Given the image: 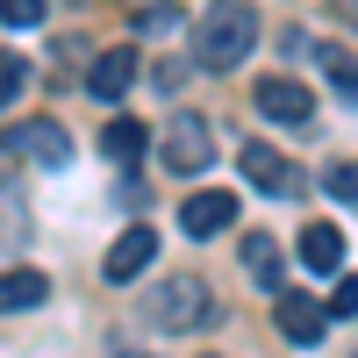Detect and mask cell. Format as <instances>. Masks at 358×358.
Instances as JSON below:
<instances>
[{"instance_id":"cell-1","label":"cell","mask_w":358,"mask_h":358,"mask_svg":"<svg viewBox=\"0 0 358 358\" xmlns=\"http://www.w3.org/2000/svg\"><path fill=\"white\" fill-rule=\"evenodd\" d=\"M251 50H258V8L251 0H215L194 22V65L201 72H236Z\"/></svg>"},{"instance_id":"cell-2","label":"cell","mask_w":358,"mask_h":358,"mask_svg":"<svg viewBox=\"0 0 358 358\" xmlns=\"http://www.w3.org/2000/svg\"><path fill=\"white\" fill-rule=\"evenodd\" d=\"M143 315L158 322V330H172V337H187V330H215V294H208V280H194V273H172L151 301H143Z\"/></svg>"},{"instance_id":"cell-3","label":"cell","mask_w":358,"mask_h":358,"mask_svg":"<svg viewBox=\"0 0 358 358\" xmlns=\"http://www.w3.org/2000/svg\"><path fill=\"white\" fill-rule=\"evenodd\" d=\"M158 158H165V172H208L215 165V129H208V115H172Z\"/></svg>"},{"instance_id":"cell-4","label":"cell","mask_w":358,"mask_h":358,"mask_svg":"<svg viewBox=\"0 0 358 358\" xmlns=\"http://www.w3.org/2000/svg\"><path fill=\"white\" fill-rule=\"evenodd\" d=\"M251 101H258V115H265V122H287V129H301L308 115H315L308 86L294 79V72H273V79H258V86H251Z\"/></svg>"},{"instance_id":"cell-5","label":"cell","mask_w":358,"mask_h":358,"mask_svg":"<svg viewBox=\"0 0 358 358\" xmlns=\"http://www.w3.org/2000/svg\"><path fill=\"white\" fill-rule=\"evenodd\" d=\"M236 165H244V179H251L258 194H273V201L301 194V165H294V158H280L273 143H244V151H236Z\"/></svg>"},{"instance_id":"cell-6","label":"cell","mask_w":358,"mask_h":358,"mask_svg":"<svg viewBox=\"0 0 358 358\" xmlns=\"http://www.w3.org/2000/svg\"><path fill=\"white\" fill-rule=\"evenodd\" d=\"M273 330H280L287 344H301V351H308V344H322L330 315H322L315 294H294V287H287V294H280V308H273Z\"/></svg>"},{"instance_id":"cell-7","label":"cell","mask_w":358,"mask_h":358,"mask_svg":"<svg viewBox=\"0 0 358 358\" xmlns=\"http://www.w3.org/2000/svg\"><path fill=\"white\" fill-rule=\"evenodd\" d=\"M151 258H158V229H151V222H136V229H122V236H115V244H108L101 273H108L115 287H122V280H136V273H143V265H151Z\"/></svg>"},{"instance_id":"cell-8","label":"cell","mask_w":358,"mask_h":358,"mask_svg":"<svg viewBox=\"0 0 358 358\" xmlns=\"http://www.w3.org/2000/svg\"><path fill=\"white\" fill-rule=\"evenodd\" d=\"M8 151L29 158V165H43V172H57V165L72 158V143H65V129H57V122H22V129L8 136Z\"/></svg>"},{"instance_id":"cell-9","label":"cell","mask_w":358,"mask_h":358,"mask_svg":"<svg viewBox=\"0 0 358 358\" xmlns=\"http://www.w3.org/2000/svg\"><path fill=\"white\" fill-rule=\"evenodd\" d=\"M129 86H136V50H129V43L101 50V57H94V72H86V94H94V101H122Z\"/></svg>"},{"instance_id":"cell-10","label":"cell","mask_w":358,"mask_h":358,"mask_svg":"<svg viewBox=\"0 0 358 358\" xmlns=\"http://www.w3.org/2000/svg\"><path fill=\"white\" fill-rule=\"evenodd\" d=\"M229 222H236V194H194L179 208V229L187 236H222Z\"/></svg>"},{"instance_id":"cell-11","label":"cell","mask_w":358,"mask_h":358,"mask_svg":"<svg viewBox=\"0 0 358 358\" xmlns=\"http://www.w3.org/2000/svg\"><path fill=\"white\" fill-rule=\"evenodd\" d=\"M50 301V280L15 265V273H0V315H22V308H43Z\"/></svg>"},{"instance_id":"cell-12","label":"cell","mask_w":358,"mask_h":358,"mask_svg":"<svg viewBox=\"0 0 358 358\" xmlns=\"http://www.w3.org/2000/svg\"><path fill=\"white\" fill-rule=\"evenodd\" d=\"M301 265H308V273H344V236H337V222H308L301 229Z\"/></svg>"},{"instance_id":"cell-13","label":"cell","mask_w":358,"mask_h":358,"mask_svg":"<svg viewBox=\"0 0 358 358\" xmlns=\"http://www.w3.org/2000/svg\"><path fill=\"white\" fill-rule=\"evenodd\" d=\"M143 143H151V129H143V122H129V115H115V122L101 129L108 165H136V158H143Z\"/></svg>"},{"instance_id":"cell-14","label":"cell","mask_w":358,"mask_h":358,"mask_svg":"<svg viewBox=\"0 0 358 358\" xmlns=\"http://www.w3.org/2000/svg\"><path fill=\"white\" fill-rule=\"evenodd\" d=\"M244 273L258 280V287H280V244H273V236H244Z\"/></svg>"},{"instance_id":"cell-15","label":"cell","mask_w":358,"mask_h":358,"mask_svg":"<svg viewBox=\"0 0 358 358\" xmlns=\"http://www.w3.org/2000/svg\"><path fill=\"white\" fill-rule=\"evenodd\" d=\"M322 72H330V94L358 108V57H344V50H322Z\"/></svg>"},{"instance_id":"cell-16","label":"cell","mask_w":358,"mask_h":358,"mask_svg":"<svg viewBox=\"0 0 358 358\" xmlns=\"http://www.w3.org/2000/svg\"><path fill=\"white\" fill-rule=\"evenodd\" d=\"M22 86H29V65H22L15 50H0V108H15V101H22Z\"/></svg>"},{"instance_id":"cell-17","label":"cell","mask_w":358,"mask_h":358,"mask_svg":"<svg viewBox=\"0 0 358 358\" xmlns=\"http://www.w3.org/2000/svg\"><path fill=\"white\" fill-rule=\"evenodd\" d=\"M43 0H0V22H8V29H43Z\"/></svg>"},{"instance_id":"cell-18","label":"cell","mask_w":358,"mask_h":358,"mask_svg":"<svg viewBox=\"0 0 358 358\" xmlns=\"http://www.w3.org/2000/svg\"><path fill=\"white\" fill-rule=\"evenodd\" d=\"M143 36H172V29H179V8H165V0H143Z\"/></svg>"},{"instance_id":"cell-19","label":"cell","mask_w":358,"mask_h":358,"mask_svg":"<svg viewBox=\"0 0 358 358\" xmlns=\"http://www.w3.org/2000/svg\"><path fill=\"white\" fill-rule=\"evenodd\" d=\"M322 315H358V280L351 273H337V294L322 301Z\"/></svg>"},{"instance_id":"cell-20","label":"cell","mask_w":358,"mask_h":358,"mask_svg":"<svg viewBox=\"0 0 358 358\" xmlns=\"http://www.w3.org/2000/svg\"><path fill=\"white\" fill-rule=\"evenodd\" d=\"M322 187H330L337 201H358V179H351V165H330V172H322Z\"/></svg>"},{"instance_id":"cell-21","label":"cell","mask_w":358,"mask_h":358,"mask_svg":"<svg viewBox=\"0 0 358 358\" xmlns=\"http://www.w3.org/2000/svg\"><path fill=\"white\" fill-rule=\"evenodd\" d=\"M151 79H158V86H165V94H172V86H179V79H187V65H179V57H165V65H158Z\"/></svg>"},{"instance_id":"cell-22","label":"cell","mask_w":358,"mask_h":358,"mask_svg":"<svg viewBox=\"0 0 358 358\" xmlns=\"http://www.w3.org/2000/svg\"><path fill=\"white\" fill-rule=\"evenodd\" d=\"M337 22H351V29H358V0H337Z\"/></svg>"},{"instance_id":"cell-23","label":"cell","mask_w":358,"mask_h":358,"mask_svg":"<svg viewBox=\"0 0 358 358\" xmlns=\"http://www.w3.org/2000/svg\"><path fill=\"white\" fill-rule=\"evenodd\" d=\"M351 179H358V165H351Z\"/></svg>"}]
</instances>
